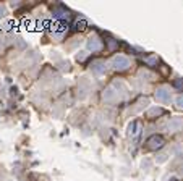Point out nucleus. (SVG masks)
<instances>
[{"label":"nucleus","instance_id":"2","mask_svg":"<svg viewBox=\"0 0 183 181\" xmlns=\"http://www.w3.org/2000/svg\"><path fill=\"white\" fill-rule=\"evenodd\" d=\"M160 144H162V139L160 138H152V139H149V147H152V149L159 147Z\"/></svg>","mask_w":183,"mask_h":181},{"label":"nucleus","instance_id":"3","mask_svg":"<svg viewBox=\"0 0 183 181\" xmlns=\"http://www.w3.org/2000/svg\"><path fill=\"white\" fill-rule=\"evenodd\" d=\"M2 13H3V12H2V8H0V15H2Z\"/></svg>","mask_w":183,"mask_h":181},{"label":"nucleus","instance_id":"1","mask_svg":"<svg viewBox=\"0 0 183 181\" xmlns=\"http://www.w3.org/2000/svg\"><path fill=\"white\" fill-rule=\"evenodd\" d=\"M115 65H117V68L123 70V68L128 66V60L125 58V57H118V58H115Z\"/></svg>","mask_w":183,"mask_h":181}]
</instances>
